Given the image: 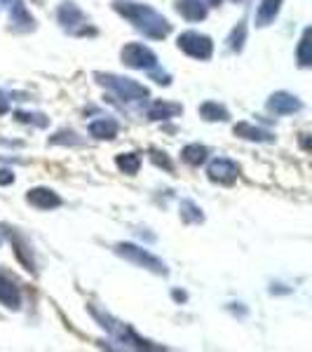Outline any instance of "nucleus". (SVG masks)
<instances>
[{
  "label": "nucleus",
  "instance_id": "4468645a",
  "mask_svg": "<svg viewBox=\"0 0 312 352\" xmlns=\"http://www.w3.org/2000/svg\"><path fill=\"white\" fill-rule=\"evenodd\" d=\"M183 116V106L179 101H164V99H155L148 104L146 109V120L151 122H164V120H174V118Z\"/></svg>",
  "mask_w": 312,
  "mask_h": 352
},
{
  "label": "nucleus",
  "instance_id": "f8f14e48",
  "mask_svg": "<svg viewBox=\"0 0 312 352\" xmlns=\"http://www.w3.org/2000/svg\"><path fill=\"white\" fill-rule=\"evenodd\" d=\"M0 305L12 312L21 310V305H24V294H21L19 282L3 268H0Z\"/></svg>",
  "mask_w": 312,
  "mask_h": 352
},
{
  "label": "nucleus",
  "instance_id": "423d86ee",
  "mask_svg": "<svg viewBox=\"0 0 312 352\" xmlns=\"http://www.w3.org/2000/svg\"><path fill=\"white\" fill-rule=\"evenodd\" d=\"M177 47L186 56L195 61H209L214 56V41L207 33L200 31H183L177 36Z\"/></svg>",
  "mask_w": 312,
  "mask_h": 352
},
{
  "label": "nucleus",
  "instance_id": "0eeeda50",
  "mask_svg": "<svg viewBox=\"0 0 312 352\" xmlns=\"http://www.w3.org/2000/svg\"><path fill=\"white\" fill-rule=\"evenodd\" d=\"M3 235L8 237L10 244H12L14 258L19 261L21 268L36 277L38 275V261H36V252H33L31 240H28L19 228H10V226H3Z\"/></svg>",
  "mask_w": 312,
  "mask_h": 352
},
{
  "label": "nucleus",
  "instance_id": "a211bd4d",
  "mask_svg": "<svg viewBox=\"0 0 312 352\" xmlns=\"http://www.w3.org/2000/svg\"><path fill=\"white\" fill-rule=\"evenodd\" d=\"M282 5H285V0H258L256 14H254L256 28H268L270 24H275V19L282 12Z\"/></svg>",
  "mask_w": 312,
  "mask_h": 352
},
{
  "label": "nucleus",
  "instance_id": "4be33fe9",
  "mask_svg": "<svg viewBox=\"0 0 312 352\" xmlns=\"http://www.w3.org/2000/svg\"><path fill=\"white\" fill-rule=\"evenodd\" d=\"M141 153L136 151H129V153H120V155H115V167L120 169L122 174L127 176H136L141 169Z\"/></svg>",
  "mask_w": 312,
  "mask_h": 352
},
{
  "label": "nucleus",
  "instance_id": "39448f33",
  "mask_svg": "<svg viewBox=\"0 0 312 352\" xmlns=\"http://www.w3.org/2000/svg\"><path fill=\"white\" fill-rule=\"evenodd\" d=\"M56 21H59L61 31L73 38H94L96 33H99L92 26L89 16L85 14L73 0H64V3L59 5V10H56Z\"/></svg>",
  "mask_w": 312,
  "mask_h": 352
},
{
  "label": "nucleus",
  "instance_id": "9b49d317",
  "mask_svg": "<svg viewBox=\"0 0 312 352\" xmlns=\"http://www.w3.org/2000/svg\"><path fill=\"white\" fill-rule=\"evenodd\" d=\"M240 176V164L230 157H214L207 164V179L219 186H232Z\"/></svg>",
  "mask_w": 312,
  "mask_h": 352
},
{
  "label": "nucleus",
  "instance_id": "393cba45",
  "mask_svg": "<svg viewBox=\"0 0 312 352\" xmlns=\"http://www.w3.org/2000/svg\"><path fill=\"white\" fill-rule=\"evenodd\" d=\"M85 139H80L73 129H59L54 136L47 139V146H82Z\"/></svg>",
  "mask_w": 312,
  "mask_h": 352
},
{
  "label": "nucleus",
  "instance_id": "7c9ffc66",
  "mask_svg": "<svg viewBox=\"0 0 312 352\" xmlns=\"http://www.w3.org/2000/svg\"><path fill=\"white\" fill-rule=\"evenodd\" d=\"M172 298L177 300V303H186V300H188V294H186V292H179V289H174V292H172Z\"/></svg>",
  "mask_w": 312,
  "mask_h": 352
},
{
  "label": "nucleus",
  "instance_id": "f257e3e1",
  "mask_svg": "<svg viewBox=\"0 0 312 352\" xmlns=\"http://www.w3.org/2000/svg\"><path fill=\"white\" fill-rule=\"evenodd\" d=\"M113 12L122 16L127 24H132L134 31H139L148 41H164L172 36V24L162 12L146 3H136V0H113Z\"/></svg>",
  "mask_w": 312,
  "mask_h": 352
},
{
  "label": "nucleus",
  "instance_id": "7ed1b4c3",
  "mask_svg": "<svg viewBox=\"0 0 312 352\" xmlns=\"http://www.w3.org/2000/svg\"><path fill=\"white\" fill-rule=\"evenodd\" d=\"M94 80L96 85H101L106 92H111L115 96V99H120L122 104H146V101L151 99V89L146 87V85L136 82L134 78L94 71Z\"/></svg>",
  "mask_w": 312,
  "mask_h": 352
},
{
  "label": "nucleus",
  "instance_id": "9d476101",
  "mask_svg": "<svg viewBox=\"0 0 312 352\" xmlns=\"http://www.w3.org/2000/svg\"><path fill=\"white\" fill-rule=\"evenodd\" d=\"M0 5L10 14V28H14L16 33L36 31V16L28 12L24 0H0Z\"/></svg>",
  "mask_w": 312,
  "mask_h": 352
},
{
  "label": "nucleus",
  "instance_id": "aec40b11",
  "mask_svg": "<svg viewBox=\"0 0 312 352\" xmlns=\"http://www.w3.org/2000/svg\"><path fill=\"white\" fill-rule=\"evenodd\" d=\"M181 160L188 164V167L197 169L209 160V148L204 144H188L181 148Z\"/></svg>",
  "mask_w": 312,
  "mask_h": 352
},
{
  "label": "nucleus",
  "instance_id": "dca6fc26",
  "mask_svg": "<svg viewBox=\"0 0 312 352\" xmlns=\"http://www.w3.org/2000/svg\"><path fill=\"white\" fill-rule=\"evenodd\" d=\"M87 132L96 141H115L118 134H120V122H118L115 118L101 116L87 124Z\"/></svg>",
  "mask_w": 312,
  "mask_h": 352
},
{
  "label": "nucleus",
  "instance_id": "a878e982",
  "mask_svg": "<svg viewBox=\"0 0 312 352\" xmlns=\"http://www.w3.org/2000/svg\"><path fill=\"white\" fill-rule=\"evenodd\" d=\"M14 120L21 124H33L38 129H45L49 124V118L45 113H28V111H14Z\"/></svg>",
  "mask_w": 312,
  "mask_h": 352
},
{
  "label": "nucleus",
  "instance_id": "6e6552de",
  "mask_svg": "<svg viewBox=\"0 0 312 352\" xmlns=\"http://www.w3.org/2000/svg\"><path fill=\"white\" fill-rule=\"evenodd\" d=\"M120 61L127 68H134V71H144V73H148L155 66H160V61H157V54L153 52L148 45H144V43H127V45H124V47L120 50Z\"/></svg>",
  "mask_w": 312,
  "mask_h": 352
},
{
  "label": "nucleus",
  "instance_id": "20e7f679",
  "mask_svg": "<svg viewBox=\"0 0 312 352\" xmlns=\"http://www.w3.org/2000/svg\"><path fill=\"white\" fill-rule=\"evenodd\" d=\"M113 252L122 261H127V263H132L141 270H148L157 277L169 275L167 263H164L160 256H155L153 252H148L146 247H139V244H134V242H118L115 247H113Z\"/></svg>",
  "mask_w": 312,
  "mask_h": 352
},
{
  "label": "nucleus",
  "instance_id": "412c9836",
  "mask_svg": "<svg viewBox=\"0 0 312 352\" xmlns=\"http://www.w3.org/2000/svg\"><path fill=\"white\" fill-rule=\"evenodd\" d=\"M179 217H181V221H183L186 226H200V223H204L202 207L197 202L188 200V197H183V200L179 202Z\"/></svg>",
  "mask_w": 312,
  "mask_h": 352
},
{
  "label": "nucleus",
  "instance_id": "f704fd0d",
  "mask_svg": "<svg viewBox=\"0 0 312 352\" xmlns=\"http://www.w3.org/2000/svg\"><path fill=\"white\" fill-rule=\"evenodd\" d=\"M232 3H240V0H232Z\"/></svg>",
  "mask_w": 312,
  "mask_h": 352
},
{
  "label": "nucleus",
  "instance_id": "bb28decb",
  "mask_svg": "<svg viewBox=\"0 0 312 352\" xmlns=\"http://www.w3.org/2000/svg\"><path fill=\"white\" fill-rule=\"evenodd\" d=\"M151 162L155 164V167H162L164 172L174 174V162L169 160V155H167V153H164V151L153 148V151H151Z\"/></svg>",
  "mask_w": 312,
  "mask_h": 352
},
{
  "label": "nucleus",
  "instance_id": "ddd939ff",
  "mask_svg": "<svg viewBox=\"0 0 312 352\" xmlns=\"http://www.w3.org/2000/svg\"><path fill=\"white\" fill-rule=\"evenodd\" d=\"M265 109H268L272 116H280V118H287V116H293V113H300L303 111V101L298 99L296 94L291 92H272L265 101Z\"/></svg>",
  "mask_w": 312,
  "mask_h": 352
},
{
  "label": "nucleus",
  "instance_id": "f3484780",
  "mask_svg": "<svg viewBox=\"0 0 312 352\" xmlns=\"http://www.w3.org/2000/svg\"><path fill=\"white\" fill-rule=\"evenodd\" d=\"M174 10H177L179 16H183L190 24H197V21H204L209 14V8L204 0H174Z\"/></svg>",
  "mask_w": 312,
  "mask_h": 352
},
{
  "label": "nucleus",
  "instance_id": "cd10ccee",
  "mask_svg": "<svg viewBox=\"0 0 312 352\" xmlns=\"http://www.w3.org/2000/svg\"><path fill=\"white\" fill-rule=\"evenodd\" d=\"M148 78H151V80H155L157 85H164V87H169V85H172V76H169L167 71H160V66H155L153 71H148Z\"/></svg>",
  "mask_w": 312,
  "mask_h": 352
},
{
  "label": "nucleus",
  "instance_id": "1a4fd4ad",
  "mask_svg": "<svg viewBox=\"0 0 312 352\" xmlns=\"http://www.w3.org/2000/svg\"><path fill=\"white\" fill-rule=\"evenodd\" d=\"M26 204H31L38 212H54V209L64 207V197L59 195L49 186H36V188H28L24 195Z\"/></svg>",
  "mask_w": 312,
  "mask_h": 352
},
{
  "label": "nucleus",
  "instance_id": "2f4dec72",
  "mask_svg": "<svg viewBox=\"0 0 312 352\" xmlns=\"http://www.w3.org/2000/svg\"><path fill=\"white\" fill-rule=\"evenodd\" d=\"M308 136H310L308 132H303V134H300V146H303V151H305V153H308V151H310V144H308Z\"/></svg>",
  "mask_w": 312,
  "mask_h": 352
},
{
  "label": "nucleus",
  "instance_id": "c756f323",
  "mask_svg": "<svg viewBox=\"0 0 312 352\" xmlns=\"http://www.w3.org/2000/svg\"><path fill=\"white\" fill-rule=\"evenodd\" d=\"M8 111H10V96L0 89V116H5Z\"/></svg>",
  "mask_w": 312,
  "mask_h": 352
},
{
  "label": "nucleus",
  "instance_id": "473e14b6",
  "mask_svg": "<svg viewBox=\"0 0 312 352\" xmlns=\"http://www.w3.org/2000/svg\"><path fill=\"white\" fill-rule=\"evenodd\" d=\"M204 3H207V8H221L223 0H204Z\"/></svg>",
  "mask_w": 312,
  "mask_h": 352
},
{
  "label": "nucleus",
  "instance_id": "72a5a7b5",
  "mask_svg": "<svg viewBox=\"0 0 312 352\" xmlns=\"http://www.w3.org/2000/svg\"><path fill=\"white\" fill-rule=\"evenodd\" d=\"M0 244H3V235H0Z\"/></svg>",
  "mask_w": 312,
  "mask_h": 352
},
{
  "label": "nucleus",
  "instance_id": "f03ea898",
  "mask_svg": "<svg viewBox=\"0 0 312 352\" xmlns=\"http://www.w3.org/2000/svg\"><path fill=\"white\" fill-rule=\"evenodd\" d=\"M87 310H89V315L94 317L96 324L109 333V336L113 338V343H118V348H120V350H167L164 345H153L151 340L141 338L139 333L134 331L132 324L118 320V317L111 315L109 310L96 308L94 303H89Z\"/></svg>",
  "mask_w": 312,
  "mask_h": 352
},
{
  "label": "nucleus",
  "instance_id": "2eb2a0df",
  "mask_svg": "<svg viewBox=\"0 0 312 352\" xmlns=\"http://www.w3.org/2000/svg\"><path fill=\"white\" fill-rule=\"evenodd\" d=\"M232 134L242 141H252V144H275V139H277L270 129L256 127L254 122H247V120L237 122L235 127H232Z\"/></svg>",
  "mask_w": 312,
  "mask_h": 352
},
{
  "label": "nucleus",
  "instance_id": "c85d7f7f",
  "mask_svg": "<svg viewBox=\"0 0 312 352\" xmlns=\"http://www.w3.org/2000/svg\"><path fill=\"white\" fill-rule=\"evenodd\" d=\"M14 184V172L8 167H0V186H12Z\"/></svg>",
  "mask_w": 312,
  "mask_h": 352
},
{
  "label": "nucleus",
  "instance_id": "6ab92c4d",
  "mask_svg": "<svg viewBox=\"0 0 312 352\" xmlns=\"http://www.w3.org/2000/svg\"><path fill=\"white\" fill-rule=\"evenodd\" d=\"M200 118L204 122H228L230 120V111L225 109L223 104H219V101H204L200 104Z\"/></svg>",
  "mask_w": 312,
  "mask_h": 352
},
{
  "label": "nucleus",
  "instance_id": "5701e85b",
  "mask_svg": "<svg viewBox=\"0 0 312 352\" xmlns=\"http://www.w3.org/2000/svg\"><path fill=\"white\" fill-rule=\"evenodd\" d=\"M310 33L312 28L305 26L303 33H300V41H298V47H296V61H298V68H310L312 66V56H310Z\"/></svg>",
  "mask_w": 312,
  "mask_h": 352
},
{
  "label": "nucleus",
  "instance_id": "b1692460",
  "mask_svg": "<svg viewBox=\"0 0 312 352\" xmlns=\"http://www.w3.org/2000/svg\"><path fill=\"white\" fill-rule=\"evenodd\" d=\"M225 43H228V50L232 54H240L242 50H245V43H247V24L245 21H240V24L232 28Z\"/></svg>",
  "mask_w": 312,
  "mask_h": 352
}]
</instances>
